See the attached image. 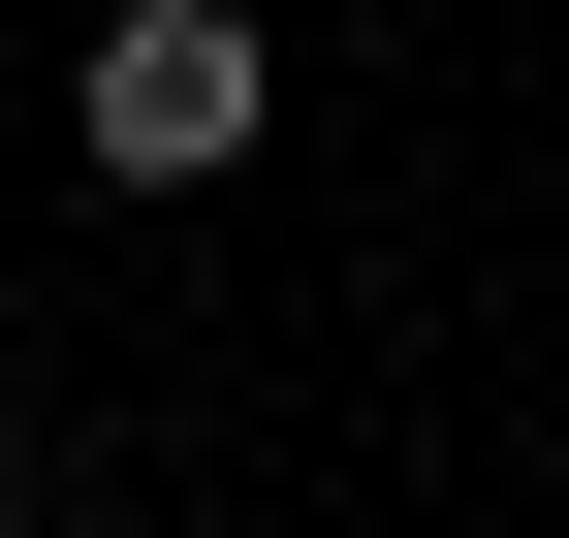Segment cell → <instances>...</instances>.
Wrapping results in <instances>:
<instances>
[{
  "label": "cell",
  "instance_id": "6da1fadb",
  "mask_svg": "<svg viewBox=\"0 0 569 538\" xmlns=\"http://www.w3.org/2000/svg\"><path fill=\"white\" fill-rule=\"evenodd\" d=\"M63 127H96L127 190H222L253 127H284V32H253V0H127V32L63 63Z\"/></svg>",
  "mask_w": 569,
  "mask_h": 538
}]
</instances>
